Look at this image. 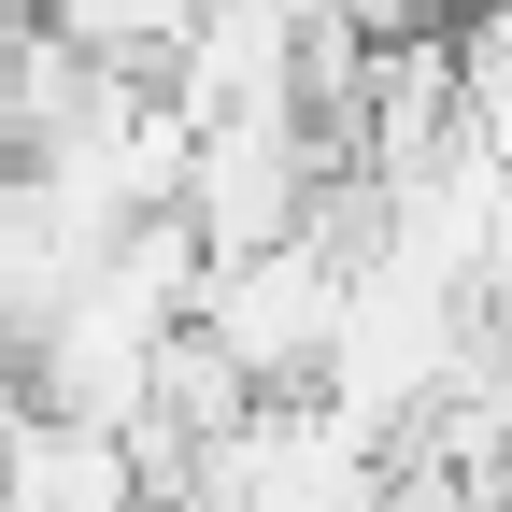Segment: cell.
Returning a JSON list of instances; mask_svg holds the SVG:
<instances>
[{
  "mask_svg": "<svg viewBox=\"0 0 512 512\" xmlns=\"http://www.w3.org/2000/svg\"><path fill=\"white\" fill-rule=\"evenodd\" d=\"M200 29H228V43H256L271 15H256V0H214ZM185 86H200V100H228V86H242V100H271V86H285V57H271V72H256V57H200V72H185Z\"/></svg>",
  "mask_w": 512,
  "mask_h": 512,
  "instance_id": "6da1fadb",
  "label": "cell"
}]
</instances>
